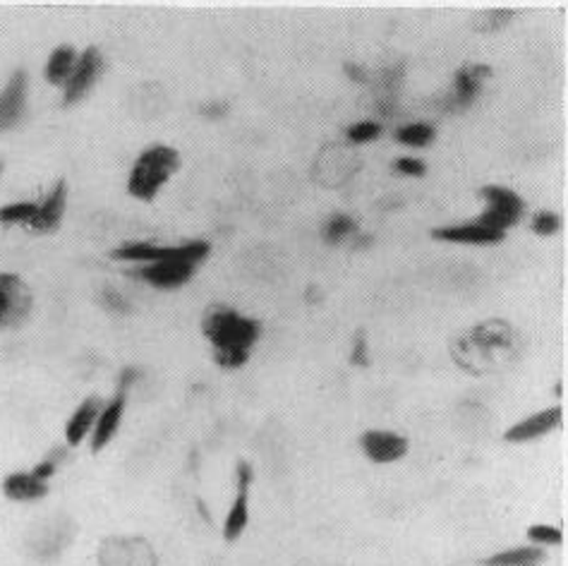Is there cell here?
<instances>
[{
    "instance_id": "1",
    "label": "cell",
    "mask_w": 568,
    "mask_h": 566,
    "mask_svg": "<svg viewBox=\"0 0 568 566\" xmlns=\"http://www.w3.org/2000/svg\"><path fill=\"white\" fill-rule=\"evenodd\" d=\"M202 331L214 345V361L226 369H238L248 362L249 351L262 334V324L242 317L233 307L211 305L202 317Z\"/></svg>"
},
{
    "instance_id": "2",
    "label": "cell",
    "mask_w": 568,
    "mask_h": 566,
    "mask_svg": "<svg viewBox=\"0 0 568 566\" xmlns=\"http://www.w3.org/2000/svg\"><path fill=\"white\" fill-rule=\"evenodd\" d=\"M180 168V154L171 147L157 144V147H149L147 151H142L137 164L130 173V190L132 198L137 199H154L158 195V190L164 188L168 178Z\"/></svg>"
},
{
    "instance_id": "3",
    "label": "cell",
    "mask_w": 568,
    "mask_h": 566,
    "mask_svg": "<svg viewBox=\"0 0 568 566\" xmlns=\"http://www.w3.org/2000/svg\"><path fill=\"white\" fill-rule=\"evenodd\" d=\"M485 348V353L480 355L478 365H475V375L480 372H487L499 362L502 353L510 351L513 348V329L503 322H487V324H480L470 331L468 337H461V341L456 344L453 348V358L456 362L468 358V355L478 353Z\"/></svg>"
},
{
    "instance_id": "4",
    "label": "cell",
    "mask_w": 568,
    "mask_h": 566,
    "mask_svg": "<svg viewBox=\"0 0 568 566\" xmlns=\"http://www.w3.org/2000/svg\"><path fill=\"white\" fill-rule=\"evenodd\" d=\"M209 255V243L195 240L178 247H161L154 243H130V245L118 247L111 252L113 260H132V262H164V260H188L192 264H199Z\"/></svg>"
},
{
    "instance_id": "5",
    "label": "cell",
    "mask_w": 568,
    "mask_h": 566,
    "mask_svg": "<svg viewBox=\"0 0 568 566\" xmlns=\"http://www.w3.org/2000/svg\"><path fill=\"white\" fill-rule=\"evenodd\" d=\"M32 312V291L17 274H0V331L22 327Z\"/></svg>"
},
{
    "instance_id": "6",
    "label": "cell",
    "mask_w": 568,
    "mask_h": 566,
    "mask_svg": "<svg viewBox=\"0 0 568 566\" xmlns=\"http://www.w3.org/2000/svg\"><path fill=\"white\" fill-rule=\"evenodd\" d=\"M482 198L489 206H487V212L480 216V226H485V229L492 230H502L513 226V223L518 221L520 213H523V199L513 192V190L499 188V185H487L482 190Z\"/></svg>"
},
{
    "instance_id": "7",
    "label": "cell",
    "mask_w": 568,
    "mask_h": 566,
    "mask_svg": "<svg viewBox=\"0 0 568 566\" xmlns=\"http://www.w3.org/2000/svg\"><path fill=\"white\" fill-rule=\"evenodd\" d=\"M101 566H157V554L144 538H111L101 545Z\"/></svg>"
},
{
    "instance_id": "8",
    "label": "cell",
    "mask_w": 568,
    "mask_h": 566,
    "mask_svg": "<svg viewBox=\"0 0 568 566\" xmlns=\"http://www.w3.org/2000/svg\"><path fill=\"white\" fill-rule=\"evenodd\" d=\"M255 480V473H252V466L240 461L238 463V494L233 500V507L226 516V523H223V538L228 542L238 540L245 525L249 521V485Z\"/></svg>"
},
{
    "instance_id": "9",
    "label": "cell",
    "mask_w": 568,
    "mask_h": 566,
    "mask_svg": "<svg viewBox=\"0 0 568 566\" xmlns=\"http://www.w3.org/2000/svg\"><path fill=\"white\" fill-rule=\"evenodd\" d=\"M134 276H140L147 283L157 288H178L185 281L192 279L195 274V264L188 260H164V262H154L140 271H130Z\"/></svg>"
},
{
    "instance_id": "10",
    "label": "cell",
    "mask_w": 568,
    "mask_h": 566,
    "mask_svg": "<svg viewBox=\"0 0 568 566\" xmlns=\"http://www.w3.org/2000/svg\"><path fill=\"white\" fill-rule=\"evenodd\" d=\"M27 101V73L17 70L0 91V130L15 128L25 115Z\"/></svg>"
},
{
    "instance_id": "11",
    "label": "cell",
    "mask_w": 568,
    "mask_h": 566,
    "mask_svg": "<svg viewBox=\"0 0 568 566\" xmlns=\"http://www.w3.org/2000/svg\"><path fill=\"white\" fill-rule=\"evenodd\" d=\"M101 73V53L94 46L87 49L82 56L77 58L70 80L65 82V104H74L80 101L91 89V84L96 82V77Z\"/></svg>"
},
{
    "instance_id": "12",
    "label": "cell",
    "mask_w": 568,
    "mask_h": 566,
    "mask_svg": "<svg viewBox=\"0 0 568 566\" xmlns=\"http://www.w3.org/2000/svg\"><path fill=\"white\" fill-rule=\"evenodd\" d=\"M125 399H127V392L125 389H118V394L113 396V401L104 406V411L99 413L96 418V425H94V437H91V452L96 454L106 446L113 435L118 432L120 427V420H123L125 411Z\"/></svg>"
},
{
    "instance_id": "13",
    "label": "cell",
    "mask_w": 568,
    "mask_h": 566,
    "mask_svg": "<svg viewBox=\"0 0 568 566\" xmlns=\"http://www.w3.org/2000/svg\"><path fill=\"white\" fill-rule=\"evenodd\" d=\"M360 444H363V452L374 463H391V461H398L408 452V442L403 437L394 435V432H365L360 437Z\"/></svg>"
},
{
    "instance_id": "14",
    "label": "cell",
    "mask_w": 568,
    "mask_h": 566,
    "mask_svg": "<svg viewBox=\"0 0 568 566\" xmlns=\"http://www.w3.org/2000/svg\"><path fill=\"white\" fill-rule=\"evenodd\" d=\"M65 199L67 185L60 181L49 198L43 199L42 205H36V213H34V219L29 221V229L39 230V233H49V230L58 229L60 219L65 213Z\"/></svg>"
},
{
    "instance_id": "15",
    "label": "cell",
    "mask_w": 568,
    "mask_h": 566,
    "mask_svg": "<svg viewBox=\"0 0 568 566\" xmlns=\"http://www.w3.org/2000/svg\"><path fill=\"white\" fill-rule=\"evenodd\" d=\"M101 411H104V401L99 396H89L87 401L80 403V408L73 413V418L67 420L65 427V439L70 446H77L84 437L89 435L94 425H96V418H99Z\"/></svg>"
},
{
    "instance_id": "16",
    "label": "cell",
    "mask_w": 568,
    "mask_h": 566,
    "mask_svg": "<svg viewBox=\"0 0 568 566\" xmlns=\"http://www.w3.org/2000/svg\"><path fill=\"white\" fill-rule=\"evenodd\" d=\"M561 425V408H549L533 415V418L523 420L518 425H513L506 432V442H527V439H535L542 437L547 432H552L554 427Z\"/></svg>"
},
{
    "instance_id": "17",
    "label": "cell",
    "mask_w": 568,
    "mask_h": 566,
    "mask_svg": "<svg viewBox=\"0 0 568 566\" xmlns=\"http://www.w3.org/2000/svg\"><path fill=\"white\" fill-rule=\"evenodd\" d=\"M49 480H42L36 477L34 473H12V476L5 477L3 483V492L8 500L15 501H34L42 500L49 494Z\"/></svg>"
},
{
    "instance_id": "18",
    "label": "cell",
    "mask_w": 568,
    "mask_h": 566,
    "mask_svg": "<svg viewBox=\"0 0 568 566\" xmlns=\"http://www.w3.org/2000/svg\"><path fill=\"white\" fill-rule=\"evenodd\" d=\"M432 236L446 243H470V245H489V243H499L503 238L502 230H492L472 223V226H453V229H437L432 230Z\"/></svg>"
},
{
    "instance_id": "19",
    "label": "cell",
    "mask_w": 568,
    "mask_h": 566,
    "mask_svg": "<svg viewBox=\"0 0 568 566\" xmlns=\"http://www.w3.org/2000/svg\"><path fill=\"white\" fill-rule=\"evenodd\" d=\"M492 73L487 66H465L456 73V101L458 106H468L478 97L480 82Z\"/></svg>"
},
{
    "instance_id": "20",
    "label": "cell",
    "mask_w": 568,
    "mask_h": 566,
    "mask_svg": "<svg viewBox=\"0 0 568 566\" xmlns=\"http://www.w3.org/2000/svg\"><path fill=\"white\" fill-rule=\"evenodd\" d=\"M74 66H77V53H74L73 46H60L50 53L49 63H46V80L50 84L67 82Z\"/></svg>"
},
{
    "instance_id": "21",
    "label": "cell",
    "mask_w": 568,
    "mask_h": 566,
    "mask_svg": "<svg viewBox=\"0 0 568 566\" xmlns=\"http://www.w3.org/2000/svg\"><path fill=\"white\" fill-rule=\"evenodd\" d=\"M547 559L540 547H516V550L499 552L495 557L485 559V566H540Z\"/></svg>"
},
{
    "instance_id": "22",
    "label": "cell",
    "mask_w": 568,
    "mask_h": 566,
    "mask_svg": "<svg viewBox=\"0 0 568 566\" xmlns=\"http://www.w3.org/2000/svg\"><path fill=\"white\" fill-rule=\"evenodd\" d=\"M395 140L401 144H408V147H427L429 142L434 140V130L429 125L415 123L395 132Z\"/></svg>"
},
{
    "instance_id": "23",
    "label": "cell",
    "mask_w": 568,
    "mask_h": 566,
    "mask_svg": "<svg viewBox=\"0 0 568 566\" xmlns=\"http://www.w3.org/2000/svg\"><path fill=\"white\" fill-rule=\"evenodd\" d=\"M36 213L34 202H15V205L0 206V223H29Z\"/></svg>"
},
{
    "instance_id": "24",
    "label": "cell",
    "mask_w": 568,
    "mask_h": 566,
    "mask_svg": "<svg viewBox=\"0 0 568 566\" xmlns=\"http://www.w3.org/2000/svg\"><path fill=\"white\" fill-rule=\"evenodd\" d=\"M355 230V221L350 216H343V213H336L334 219H329V223L324 226V238L329 240V243H338V240L348 236V233H353Z\"/></svg>"
},
{
    "instance_id": "25",
    "label": "cell",
    "mask_w": 568,
    "mask_h": 566,
    "mask_svg": "<svg viewBox=\"0 0 568 566\" xmlns=\"http://www.w3.org/2000/svg\"><path fill=\"white\" fill-rule=\"evenodd\" d=\"M527 538L533 542H542V545H559L564 540L559 528H552V525H533V528H527Z\"/></svg>"
},
{
    "instance_id": "26",
    "label": "cell",
    "mask_w": 568,
    "mask_h": 566,
    "mask_svg": "<svg viewBox=\"0 0 568 566\" xmlns=\"http://www.w3.org/2000/svg\"><path fill=\"white\" fill-rule=\"evenodd\" d=\"M533 230L537 236H552L559 230V216L552 212H540L533 221Z\"/></svg>"
},
{
    "instance_id": "27",
    "label": "cell",
    "mask_w": 568,
    "mask_h": 566,
    "mask_svg": "<svg viewBox=\"0 0 568 566\" xmlns=\"http://www.w3.org/2000/svg\"><path fill=\"white\" fill-rule=\"evenodd\" d=\"M379 132H381V128H379L377 123H357L350 128L348 137H350L353 142H357V144H363V142L374 140Z\"/></svg>"
},
{
    "instance_id": "28",
    "label": "cell",
    "mask_w": 568,
    "mask_h": 566,
    "mask_svg": "<svg viewBox=\"0 0 568 566\" xmlns=\"http://www.w3.org/2000/svg\"><path fill=\"white\" fill-rule=\"evenodd\" d=\"M101 298H104V305H106L108 310H113V312H127V310H130V305L125 303V298L120 296V293H116L113 288H106V291L101 293Z\"/></svg>"
},
{
    "instance_id": "29",
    "label": "cell",
    "mask_w": 568,
    "mask_h": 566,
    "mask_svg": "<svg viewBox=\"0 0 568 566\" xmlns=\"http://www.w3.org/2000/svg\"><path fill=\"white\" fill-rule=\"evenodd\" d=\"M395 171L405 173V175H422L425 173V164L418 159H398L395 161Z\"/></svg>"
},
{
    "instance_id": "30",
    "label": "cell",
    "mask_w": 568,
    "mask_h": 566,
    "mask_svg": "<svg viewBox=\"0 0 568 566\" xmlns=\"http://www.w3.org/2000/svg\"><path fill=\"white\" fill-rule=\"evenodd\" d=\"M353 362L355 365H367V338L360 331L355 338V351H353Z\"/></svg>"
},
{
    "instance_id": "31",
    "label": "cell",
    "mask_w": 568,
    "mask_h": 566,
    "mask_svg": "<svg viewBox=\"0 0 568 566\" xmlns=\"http://www.w3.org/2000/svg\"><path fill=\"white\" fill-rule=\"evenodd\" d=\"M510 17H513L510 10H495V12H489V22H487L485 29H499V27H503V22L510 19Z\"/></svg>"
},
{
    "instance_id": "32",
    "label": "cell",
    "mask_w": 568,
    "mask_h": 566,
    "mask_svg": "<svg viewBox=\"0 0 568 566\" xmlns=\"http://www.w3.org/2000/svg\"><path fill=\"white\" fill-rule=\"evenodd\" d=\"M53 473H56V461H53V459L43 461V463H39V466L34 468V476L42 477V480H49V477L53 476Z\"/></svg>"
},
{
    "instance_id": "33",
    "label": "cell",
    "mask_w": 568,
    "mask_h": 566,
    "mask_svg": "<svg viewBox=\"0 0 568 566\" xmlns=\"http://www.w3.org/2000/svg\"><path fill=\"white\" fill-rule=\"evenodd\" d=\"M346 73L350 74V77H353L355 82H365V80H367V74H365L363 70H360V67H357V66H353V63H348V66H346Z\"/></svg>"
},
{
    "instance_id": "34",
    "label": "cell",
    "mask_w": 568,
    "mask_h": 566,
    "mask_svg": "<svg viewBox=\"0 0 568 566\" xmlns=\"http://www.w3.org/2000/svg\"><path fill=\"white\" fill-rule=\"evenodd\" d=\"M202 113L204 115H221V113H226V106H204L202 108Z\"/></svg>"
},
{
    "instance_id": "35",
    "label": "cell",
    "mask_w": 568,
    "mask_h": 566,
    "mask_svg": "<svg viewBox=\"0 0 568 566\" xmlns=\"http://www.w3.org/2000/svg\"><path fill=\"white\" fill-rule=\"evenodd\" d=\"M0 173H3V164H0Z\"/></svg>"
}]
</instances>
